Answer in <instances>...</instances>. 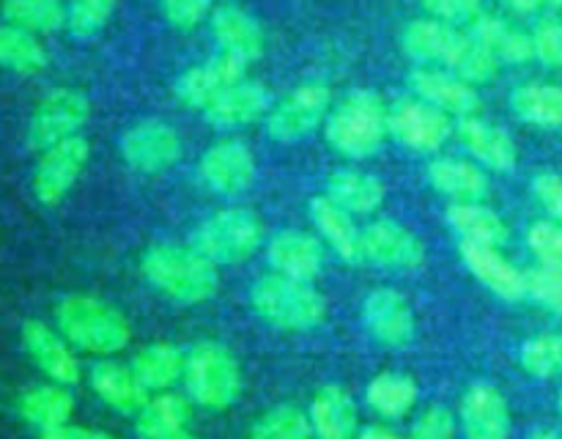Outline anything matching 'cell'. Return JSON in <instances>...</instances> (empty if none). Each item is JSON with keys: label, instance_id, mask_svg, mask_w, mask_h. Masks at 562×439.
Wrapping results in <instances>:
<instances>
[{"label": "cell", "instance_id": "6da1fadb", "mask_svg": "<svg viewBox=\"0 0 562 439\" xmlns=\"http://www.w3.org/2000/svg\"><path fill=\"white\" fill-rule=\"evenodd\" d=\"M143 274L168 300L181 305H198L217 294V263L209 261L195 247L154 245L143 256Z\"/></svg>", "mask_w": 562, "mask_h": 439}, {"label": "cell", "instance_id": "7a4b0ae2", "mask_svg": "<svg viewBox=\"0 0 562 439\" xmlns=\"http://www.w3.org/2000/svg\"><path fill=\"white\" fill-rule=\"evenodd\" d=\"M324 135H327L329 146L344 157H371L390 135L387 104L376 91L357 88L340 99L338 108L329 110L327 121H324Z\"/></svg>", "mask_w": 562, "mask_h": 439}, {"label": "cell", "instance_id": "3957f363", "mask_svg": "<svg viewBox=\"0 0 562 439\" xmlns=\"http://www.w3.org/2000/svg\"><path fill=\"white\" fill-rule=\"evenodd\" d=\"M60 335L77 349L110 357L132 338L130 318L110 302L88 294H69L55 307Z\"/></svg>", "mask_w": 562, "mask_h": 439}, {"label": "cell", "instance_id": "277c9868", "mask_svg": "<svg viewBox=\"0 0 562 439\" xmlns=\"http://www.w3.org/2000/svg\"><path fill=\"white\" fill-rule=\"evenodd\" d=\"M252 311L278 329L302 333L313 329L327 316V302L311 285V280H296L289 274H267L250 289Z\"/></svg>", "mask_w": 562, "mask_h": 439}, {"label": "cell", "instance_id": "5b68a950", "mask_svg": "<svg viewBox=\"0 0 562 439\" xmlns=\"http://www.w3.org/2000/svg\"><path fill=\"white\" fill-rule=\"evenodd\" d=\"M187 393L198 406L223 412L241 395V365L234 351L214 340L192 346L184 365Z\"/></svg>", "mask_w": 562, "mask_h": 439}, {"label": "cell", "instance_id": "8992f818", "mask_svg": "<svg viewBox=\"0 0 562 439\" xmlns=\"http://www.w3.org/2000/svg\"><path fill=\"white\" fill-rule=\"evenodd\" d=\"M263 241V223L250 209H223L203 219L192 234V247L214 263H241L256 256Z\"/></svg>", "mask_w": 562, "mask_h": 439}, {"label": "cell", "instance_id": "52a82bcc", "mask_svg": "<svg viewBox=\"0 0 562 439\" xmlns=\"http://www.w3.org/2000/svg\"><path fill=\"white\" fill-rule=\"evenodd\" d=\"M91 115V102L80 88H55L33 110L27 121V146L44 151L60 140L80 135Z\"/></svg>", "mask_w": 562, "mask_h": 439}, {"label": "cell", "instance_id": "ba28073f", "mask_svg": "<svg viewBox=\"0 0 562 439\" xmlns=\"http://www.w3.org/2000/svg\"><path fill=\"white\" fill-rule=\"evenodd\" d=\"M333 91L324 82H305L280 99L267 115V132L278 143H296L327 121Z\"/></svg>", "mask_w": 562, "mask_h": 439}, {"label": "cell", "instance_id": "9c48e42d", "mask_svg": "<svg viewBox=\"0 0 562 439\" xmlns=\"http://www.w3.org/2000/svg\"><path fill=\"white\" fill-rule=\"evenodd\" d=\"M88 159H91V146L80 135L44 148L31 181L36 201L44 203V206H58L69 195L71 187L77 184Z\"/></svg>", "mask_w": 562, "mask_h": 439}, {"label": "cell", "instance_id": "30bf717a", "mask_svg": "<svg viewBox=\"0 0 562 439\" xmlns=\"http://www.w3.org/2000/svg\"><path fill=\"white\" fill-rule=\"evenodd\" d=\"M119 151L137 173H165L181 159V137L170 124L157 119L140 121L121 135Z\"/></svg>", "mask_w": 562, "mask_h": 439}, {"label": "cell", "instance_id": "8fae6325", "mask_svg": "<svg viewBox=\"0 0 562 439\" xmlns=\"http://www.w3.org/2000/svg\"><path fill=\"white\" fill-rule=\"evenodd\" d=\"M390 135L412 151L434 154L450 140L453 121L445 110L423 99H404L390 110Z\"/></svg>", "mask_w": 562, "mask_h": 439}, {"label": "cell", "instance_id": "7c38bea8", "mask_svg": "<svg viewBox=\"0 0 562 439\" xmlns=\"http://www.w3.org/2000/svg\"><path fill=\"white\" fill-rule=\"evenodd\" d=\"M247 60L236 58L231 53L214 55L206 64H198L192 69H187L184 75L176 80V99H179L184 108L190 110H206L214 99L223 91H228L231 86L245 80Z\"/></svg>", "mask_w": 562, "mask_h": 439}, {"label": "cell", "instance_id": "4fadbf2b", "mask_svg": "<svg viewBox=\"0 0 562 439\" xmlns=\"http://www.w3.org/2000/svg\"><path fill=\"white\" fill-rule=\"evenodd\" d=\"M198 170L212 192L239 195L256 181V154L241 140H220L203 151Z\"/></svg>", "mask_w": 562, "mask_h": 439}, {"label": "cell", "instance_id": "5bb4252c", "mask_svg": "<svg viewBox=\"0 0 562 439\" xmlns=\"http://www.w3.org/2000/svg\"><path fill=\"white\" fill-rule=\"evenodd\" d=\"M362 252L368 261L387 269H420L426 263V245L393 219H376L362 230Z\"/></svg>", "mask_w": 562, "mask_h": 439}, {"label": "cell", "instance_id": "9a60e30c", "mask_svg": "<svg viewBox=\"0 0 562 439\" xmlns=\"http://www.w3.org/2000/svg\"><path fill=\"white\" fill-rule=\"evenodd\" d=\"M409 88L415 91L417 99L445 110L448 115L467 119V115H477V110H481L477 88L448 69L417 66L409 75Z\"/></svg>", "mask_w": 562, "mask_h": 439}, {"label": "cell", "instance_id": "2e32d148", "mask_svg": "<svg viewBox=\"0 0 562 439\" xmlns=\"http://www.w3.org/2000/svg\"><path fill=\"white\" fill-rule=\"evenodd\" d=\"M362 322L368 333L384 346H406L415 338V313L404 294L393 289H376L362 302Z\"/></svg>", "mask_w": 562, "mask_h": 439}, {"label": "cell", "instance_id": "e0dca14e", "mask_svg": "<svg viewBox=\"0 0 562 439\" xmlns=\"http://www.w3.org/2000/svg\"><path fill=\"white\" fill-rule=\"evenodd\" d=\"M22 346H25L27 357H31L53 382H80V360H77L75 351L69 349L64 335L55 333V329L47 327L44 322L31 318V322L22 324Z\"/></svg>", "mask_w": 562, "mask_h": 439}, {"label": "cell", "instance_id": "ac0fdd59", "mask_svg": "<svg viewBox=\"0 0 562 439\" xmlns=\"http://www.w3.org/2000/svg\"><path fill=\"white\" fill-rule=\"evenodd\" d=\"M212 36L223 47V53L236 55L247 64L261 58L263 49H267V33H263L261 22L236 3L214 5Z\"/></svg>", "mask_w": 562, "mask_h": 439}, {"label": "cell", "instance_id": "d6986e66", "mask_svg": "<svg viewBox=\"0 0 562 439\" xmlns=\"http://www.w3.org/2000/svg\"><path fill=\"white\" fill-rule=\"evenodd\" d=\"M461 428L467 439H508L510 409L492 384H472L461 398Z\"/></svg>", "mask_w": 562, "mask_h": 439}, {"label": "cell", "instance_id": "ffe728a7", "mask_svg": "<svg viewBox=\"0 0 562 439\" xmlns=\"http://www.w3.org/2000/svg\"><path fill=\"white\" fill-rule=\"evenodd\" d=\"M269 110H272V99L269 91L261 82L241 80L236 86H231L228 91L220 93L206 110H203V119L214 126V130H241V126H250L256 121L267 119Z\"/></svg>", "mask_w": 562, "mask_h": 439}, {"label": "cell", "instance_id": "44dd1931", "mask_svg": "<svg viewBox=\"0 0 562 439\" xmlns=\"http://www.w3.org/2000/svg\"><path fill=\"white\" fill-rule=\"evenodd\" d=\"M461 258L470 267V272L503 300L516 302L527 296V274L516 269L494 245L461 241Z\"/></svg>", "mask_w": 562, "mask_h": 439}, {"label": "cell", "instance_id": "7402d4cb", "mask_svg": "<svg viewBox=\"0 0 562 439\" xmlns=\"http://www.w3.org/2000/svg\"><path fill=\"white\" fill-rule=\"evenodd\" d=\"M267 258L272 263L274 272L289 274L296 280H313L322 272V241L316 236L305 234V230H280L272 236L267 247Z\"/></svg>", "mask_w": 562, "mask_h": 439}, {"label": "cell", "instance_id": "603a6c76", "mask_svg": "<svg viewBox=\"0 0 562 439\" xmlns=\"http://www.w3.org/2000/svg\"><path fill=\"white\" fill-rule=\"evenodd\" d=\"M459 137L467 151L486 168L514 170L519 162V148H516L514 137L503 126L488 124L477 115H467L459 121Z\"/></svg>", "mask_w": 562, "mask_h": 439}, {"label": "cell", "instance_id": "cb8c5ba5", "mask_svg": "<svg viewBox=\"0 0 562 439\" xmlns=\"http://www.w3.org/2000/svg\"><path fill=\"white\" fill-rule=\"evenodd\" d=\"M91 387L110 409L121 415H137L148 404V387L135 376V371L121 362L104 360L91 368Z\"/></svg>", "mask_w": 562, "mask_h": 439}, {"label": "cell", "instance_id": "d4e9b609", "mask_svg": "<svg viewBox=\"0 0 562 439\" xmlns=\"http://www.w3.org/2000/svg\"><path fill=\"white\" fill-rule=\"evenodd\" d=\"M311 219L318 228V234L329 241L335 252H338L344 261L360 263L366 258L362 252V230L357 228L351 212H346L340 203H335L333 198H313L311 201Z\"/></svg>", "mask_w": 562, "mask_h": 439}, {"label": "cell", "instance_id": "484cf974", "mask_svg": "<svg viewBox=\"0 0 562 439\" xmlns=\"http://www.w3.org/2000/svg\"><path fill=\"white\" fill-rule=\"evenodd\" d=\"M307 415L316 439H357V406L338 384L318 390Z\"/></svg>", "mask_w": 562, "mask_h": 439}, {"label": "cell", "instance_id": "4316f807", "mask_svg": "<svg viewBox=\"0 0 562 439\" xmlns=\"http://www.w3.org/2000/svg\"><path fill=\"white\" fill-rule=\"evenodd\" d=\"M472 36L499 60V64L521 66L527 60L536 58V47H532V36L525 31L514 27L510 22L499 20V16L481 14L472 22Z\"/></svg>", "mask_w": 562, "mask_h": 439}, {"label": "cell", "instance_id": "83f0119b", "mask_svg": "<svg viewBox=\"0 0 562 439\" xmlns=\"http://www.w3.org/2000/svg\"><path fill=\"white\" fill-rule=\"evenodd\" d=\"M448 71L459 75L461 80L472 82V86H483V82H492L499 71V60L477 42L475 36L456 27L453 38H450L448 49L442 55V64Z\"/></svg>", "mask_w": 562, "mask_h": 439}, {"label": "cell", "instance_id": "f1b7e54d", "mask_svg": "<svg viewBox=\"0 0 562 439\" xmlns=\"http://www.w3.org/2000/svg\"><path fill=\"white\" fill-rule=\"evenodd\" d=\"M428 181L453 201H481L488 192V179L481 165L453 157L434 159L428 165Z\"/></svg>", "mask_w": 562, "mask_h": 439}, {"label": "cell", "instance_id": "f546056e", "mask_svg": "<svg viewBox=\"0 0 562 439\" xmlns=\"http://www.w3.org/2000/svg\"><path fill=\"white\" fill-rule=\"evenodd\" d=\"M510 108L516 119L541 130L562 126V86L554 82H527L510 93Z\"/></svg>", "mask_w": 562, "mask_h": 439}, {"label": "cell", "instance_id": "4dcf8cb0", "mask_svg": "<svg viewBox=\"0 0 562 439\" xmlns=\"http://www.w3.org/2000/svg\"><path fill=\"white\" fill-rule=\"evenodd\" d=\"M448 223L461 241H481V245H503L508 239L503 217L494 209L477 201H453L448 209Z\"/></svg>", "mask_w": 562, "mask_h": 439}, {"label": "cell", "instance_id": "1f68e13d", "mask_svg": "<svg viewBox=\"0 0 562 439\" xmlns=\"http://www.w3.org/2000/svg\"><path fill=\"white\" fill-rule=\"evenodd\" d=\"M71 412H75V398L66 390V384H38V387L27 390L20 398V415L22 420L31 423L38 431L47 428L64 426L69 423Z\"/></svg>", "mask_w": 562, "mask_h": 439}, {"label": "cell", "instance_id": "d6a6232c", "mask_svg": "<svg viewBox=\"0 0 562 439\" xmlns=\"http://www.w3.org/2000/svg\"><path fill=\"white\" fill-rule=\"evenodd\" d=\"M327 195L351 214H371L382 206L384 184L360 170H335L327 179Z\"/></svg>", "mask_w": 562, "mask_h": 439}, {"label": "cell", "instance_id": "836d02e7", "mask_svg": "<svg viewBox=\"0 0 562 439\" xmlns=\"http://www.w3.org/2000/svg\"><path fill=\"white\" fill-rule=\"evenodd\" d=\"M190 417V401L181 398V395H159V398H151L137 412L135 431L140 439H162L170 437V434L184 431Z\"/></svg>", "mask_w": 562, "mask_h": 439}, {"label": "cell", "instance_id": "e575fe53", "mask_svg": "<svg viewBox=\"0 0 562 439\" xmlns=\"http://www.w3.org/2000/svg\"><path fill=\"white\" fill-rule=\"evenodd\" d=\"M184 351L173 344H151L137 351L132 360V371L148 390L170 387L176 379L184 376Z\"/></svg>", "mask_w": 562, "mask_h": 439}, {"label": "cell", "instance_id": "d590c367", "mask_svg": "<svg viewBox=\"0 0 562 439\" xmlns=\"http://www.w3.org/2000/svg\"><path fill=\"white\" fill-rule=\"evenodd\" d=\"M0 66L14 75H38L47 66V49L36 33L16 25H0Z\"/></svg>", "mask_w": 562, "mask_h": 439}, {"label": "cell", "instance_id": "8d00e7d4", "mask_svg": "<svg viewBox=\"0 0 562 439\" xmlns=\"http://www.w3.org/2000/svg\"><path fill=\"white\" fill-rule=\"evenodd\" d=\"M417 382L406 373H379L366 390L368 406L382 417H404L417 404Z\"/></svg>", "mask_w": 562, "mask_h": 439}, {"label": "cell", "instance_id": "74e56055", "mask_svg": "<svg viewBox=\"0 0 562 439\" xmlns=\"http://www.w3.org/2000/svg\"><path fill=\"white\" fill-rule=\"evenodd\" d=\"M456 25H448L434 16H423V20L409 22L401 33V47L412 60L420 64H439L442 60L445 47H448L450 36H453Z\"/></svg>", "mask_w": 562, "mask_h": 439}, {"label": "cell", "instance_id": "f35d334b", "mask_svg": "<svg viewBox=\"0 0 562 439\" xmlns=\"http://www.w3.org/2000/svg\"><path fill=\"white\" fill-rule=\"evenodd\" d=\"M66 9L60 0H3V20L31 33H55L66 25Z\"/></svg>", "mask_w": 562, "mask_h": 439}, {"label": "cell", "instance_id": "ab89813d", "mask_svg": "<svg viewBox=\"0 0 562 439\" xmlns=\"http://www.w3.org/2000/svg\"><path fill=\"white\" fill-rule=\"evenodd\" d=\"M311 415L294 404H283L269 409L267 415L258 417L256 426L250 428L247 439H313Z\"/></svg>", "mask_w": 562, "mask_h": 439}, {"label": "cell", "instance_id": "60d3db41", "mask_svg": "<svg viewBox=\"0 0 562 439\" xmlns=\"http://www.w3.org/2000/svg\"><path fill=\"white\" fill-rule=\"evenodd\" d=\"M521 368L536 379L562 376V335H538L521 346Z\"/></svg>", "mask_w": 562, "mask_h": 439}, {"label": "cell", "instance_id": "b9f144b4", "mask_svg": "<svg viewBox=\"0 0 562 439\" xmlns=\"http://www.w3.org/2000/svg\"><path fill=\"white\" fill-rule=\"evenodd\" d=\"M119 0H71L66 27L75 38H93L113 16Z\"/></svg>", "mask_w": 562, "mask_h": 439}, {"label": "cell", "instance_id": "7bdbcfd3", "mask_svg": "<svg viewBox=\"0 0 562 439\" xmlns=\"http://www.w3.org/2000/svg\"><path fill=\"white\" fill-rule=\"evenodd\" d=\"M527 245L536 252L541 267L562 274V225L547 223V219L532 223L530 230H527Z\"/></svg>", "mask_w": 562, "mask_h": 439}, {"label": "cell", "instance_id": "ee69618b", "mask_svg": "<svg viewBox=\"0 0 562 439\" xmlns=\"http://www.w3.org/2000/svg\"><path fill=\"white\" fill-rule=\"evenodd\" d=\"M214 11V0H162V14L176 31H195Z\"/></svg>", "mask_w": 562, "mask_h": 439}, {"label": "cell", "instance_id": "f6af8a7d", "mask_svg": "<svg viewBox=\"0 0 562 439\" xmlns=\"http://www.w3.org/2000/svg\"><path fill=\"white\" fill-rule=\"evenodd\" d=\"M527 294L536 302H541L549 311L562 316V274L552 272L547 267H538L527 272Z\"/></svg>", "mask_w": 562, "mask_h": 439}, {"label": "cell", "instance_id": "bcb514c9", "mask_svg": "<svg viewBox=\"0 0 562 439\" xmlns=\"http://www.w3.org/2000/svg\"><path fill=\"white\" fill-rule=\"evenodd\" d=\"M532 47H536V58L541 64L562 69V20L549 16V20L538 22L536 33H532Z\"/></svg>", "mask_w": 562, "mask_h": 439}, {"label": "cell", "instance_id": "7dc6e473", "mask_svg": "<svg viewBox=\"0 0 562 439\" xmlns=\"http://www.w3.org/2000/svg\"><path fill=\"white\" fill-rule=\"evenodd\" d=\"M423 9L428 16L442 20L448 25H464V22H475L481 11V0H423Z\"/></svg>", "mask_w": 562, "mask_h": 439}, {"label": "cell", "instance_id": "c3c4849f", "mask_svg": "<svg viewBox=\"0 0 562 439\" xmlns=\"http://www.w3.org/2000/svg\"><path fill=\"white\" fill-rule=\"evenodd\" d=\"M456 437V417L445 406H431L420 420L415 423L406 439H453Z\"/></svg>", "mask_w": 562, "mask_h": 439}, {"label": "cell", "instance_id": "681fc988", "mask_svg": "<svg viewBox=\"0 0 562 439\" xmlns=\"http://www.w3.org/2000/svg\"><path fill=\"white\" fill-rule=\"evenodd\" d=\"M532 190H536L538 201L549 209L554 219L562 225V179L558 173H541L532 181Z\"/></svg>", "mask_w": 562, "mask_h": 439}, {"label": "cell", "instance_id": "f907efd6", "mask_svg": "<svg viewBox=\"0 0 562 439\" xmlns=\"http://www.w3.org/2000/svg\"><path fill=\"white\" fill-rule=\"evenodd\" d=\"M38 439H115V437L108 431H97V428H82V426H71V423H64V426L38 431Z\"/></svg>", "mask_w": 562, "mask_h": 439}, {"label": "cell", "instance_id": "816d5d0a", "mask_svg": "<svg viewBox=\"0 0 562 439\" xmlns=\"http://www.w3.org/2000/svg\"><path fill=\"white\" fill-rule=\"evenodd\" d=\"M503 3L508 5V9L519 11V14H532V11L541 9L543 0H503Z\"/></svg>", "mask_w": 562, "mask_h": 439}, {"label": "cell", "instance_id": "f5cc1de1", "mask_svg": "<svg viewBox=\"0 0 562 439\" xmlns=\"http://www.w3.org/2000/svg\"><path fill=\"white\" fill-rule=\"evenodd\" d=\"M357 439H401V437H398V434L387 431V428L373 426V428H366V431H362Z\"/></svg>", "mask_w": 562, "mask_h": 439}, {"label": "cell", "instance_id": "db71d44e", "mask_svg": "<svg viewBox=\"0 0 562 439\" xmlns=\"http://www.w3.org/2000/svg\"><path fill=\"white\" fill-rule=\"evenodd\" d=\"M530 439H562L560 434H554V431H538V434H532Z\"/></svg>", "mask_w": 562, "mask_h": 439}, {"label": "cell", "instance_id": "11a10c76", "mask_svg": "<svg viewBox=\"0 0 562 439\" xmlns=\"http://www.w3.org/2000/svg\"><path fill=\"white\" fill-rule=\"evenodd\" d=\"M162 439H195V437L187 431H179V434H170V437H162Z\"/></svg>", "mask_w": 562, "mask_h": 439}, {"label": "cell", "instance_id": "9f6ffc18", "mask_svg": "<svg viewBox=\"0 0 562 439\" xmlns=\"http://www.w3.org/2000/svg\"><path fill=\"white\" fill-rule=\"evenodd\" d=\"M547 3H552V5H562V0H547Z\"/></svg>", "mask_w": 562, "mask_h": 439}, {"label": "cell", "instance_id": "6f0895ef", "mask_svg": "<svg viewBox=\"0 0 562 439\" xmlns=\"http://www.w3.org/2000/svg\"><path fill=\"white\" fill-rule=\"evenodd\" d=\"M558 404H560V415H562V390H560V398H558Z\"/></svg>", "mask_w": 562, "mask_h": 439}]
</instances>
